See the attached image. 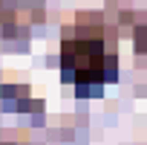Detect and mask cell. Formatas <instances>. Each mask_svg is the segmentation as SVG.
Listing matches in <instances>:
<instances>
[{
  "label": "cell",
  "instance_id": "cell-1",
  "mask_svg": "<svg viewBox=\"0 0 147 145\" xmlns=\"http://www.w3.org/2000/svg\"><path fill=\"white\" fill-rule=\"evenodd\" d=\"M118 72V38L101 12H81L61 38V76L63 81L78 84H104Z\"/></svg>",
  "mask_w": 147,
  "mask_h": 145
}]
</instances>
